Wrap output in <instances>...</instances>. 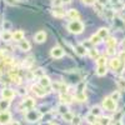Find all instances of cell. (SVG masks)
<instances>
[{"label":"cell","mask_w":125,"mask_h":125,"mask_svg":"<svg viewBox=\"0 0 125 125\" xmlns=\"http://www.w3.org/2000/svg\"><path fill=\"white\" fill-rule=\"evenodd\" d=\"M68 30L73 34H81L84 31V24L80 20H71L68 24Z\"/></svg>","instance_id":"obj_1"},{"label":"cell","mask_w":125,"mask_h":125,"mask_svg":"<svg viewBox=\"0 0 125 125\" xmlns=\"http://www.w3.org/2000/svg\"><path fill=\"white\" fill-rule=\"evenodd\" d=\"M41 116H43V114H41L40 111H38V110H34V109L28 110L25 113V119L28 121H30V123H35V121L40 120Z\"/></svg>","instance_id":"obj_2"},{"label":"cell","mask_w":125,"mask_h":125,"mask_svg":"<svg viewBox=\"0 0 125 125\" xmlns=\"http://www.w3.org/2000/svg\"><path fill=\"white\" fill-rule=\"evenodd\" d=\"M103 108L108 111H116V101H114L110 96L104 98L103 100Z\"/></svg>","instance_id":"obj_3"},{"label":"cell","mask_w":125,"mask_h":125,"mask_svg":"<svg viewBox=\"0 0 125 125\" xmlns=\"http://www.w3.org/2000/svg\"><path fill=\"white\" fill-rule=\"evenodd\" d=\"M34 106H35V100L33 98H26L21 101V104H20V109L31 110V109H34Z\"/></svg>","instance_id":"obj_4"},{"label":"cell","mask_w":125,"mask_h":125,"mask_svg":"<svg viewBox=\"0 0 125 125\" xmlns=\"http://www.w3.org/2000/svg\"><path fill=\"white\" fill-rule=\"evenodd\" d=\"M11 123V114L8 110L0 113V125H6Z\"/></svg>","instance_id":"obj_5"},{"label":"cell","mask_w":125,"mask_h":125,"mask_svg":"<svg viewBox=\"0 0 125 125\" xmlns=\"http://www.w3.org/2000/svg\"><path fill=\"white\" fill-rule=\"evenodd\" d=\"M110 68H111V70H114L115 73H120L121 71L123 65H121L119 58H114V59L110 60Z\"/></svg>","instance_id":"obj_6"},{"label":"cell","mask_w":125,"mask_h":125,"mask_svg":"<svg viewBox=\"0 0 125 125\" xmlns=\"http://www.w3.org/2000/svg\"><path fill=\"white\" fill-rule=\"evenodd\" d=\"M64 54H65L64 49L60 48V46H55V48L51 49V51H50V55L53 56L54 59H60V58L64 56Z\"/></svg>","instance_id":"obj_7"},{"label":"cell","mask_w":125,"mask_h":125,"mask_svg":"<svg viewBox=\"0 0 125 125\" xmlns=\"http://www.w3.org/2000/svg\"><path fill=\"white\" fill-rule=\"evenodd\" d=\"M1 96L3 99H6V100H11L14 96H15V91L10 88H5L1 90Z\"/></svg>","instance_id":"obj_8"},{"label":"cell","mask_w":125,"mask_h":125,"mask_svg":"<svg viewBox=\"0 0 125 125\" xmlns=\"http://www.w3.org/2000/svg\"><path fill=\"white\" fill-rule=\"evenodd\" d=\"M31 89H33V91L38 96H45L46 94H48V91H46L43 86H40L39 84H38V85H33V88H31Z\"/></svg>","instance_id":"obj_9"},{"label":"cell","mask_w":125,"mask_h":125,"mask_svg":"<svg viewBox=\"0 0 125 125\" xmlns=\"http://www.w3.org/2000/svg\"><path fill=\"white\" fill-rule=\"evenodd\" d=\"M34 40L36 41V43H44V41L46 40V33L45 31H38V33L34 35Z\"/></svg>","instance_id":"obj_10"},{"label":"cell","mask_w":125,"mask_h":125,"mask_svg":"<svg viewBox=\"0 0 125 125\" xmlns=\"http://www.w3.org/2000/svg\"><path fill=\"white\" fill-rule=\"evenodd\" d=\"M88 50H89V49H86L83 44H79V45L75 46V53H76L79 56H85V55L88 54Z\"/></svg>","instance_id":"obj_11"},{"label":"cell","mask_w":125,"mask_h":125,"mask_svg":"<svg viewBox=\"0 0 125 125\" xmlns=\"http://www.w3.org/2000/svg\"><path fill=\"white\" fill-rule=\"evenodd\" d=\"M98 36L101 39V40H106L108 38H109V29H106V28H100L99 30H98Z\"/></svg>","instance_id":"obj_12"},{"label":"cell","mask_w":125,"mask_h":125,"mask_svg":"<svg viewBox=\"0 0 125 125\" xmlns=\"http://www.w3.org/2000/svg\"><path fill=\"white\" fill-rule=\"evenodd\" d=\"M53 88L55 90H59L61 94H66L68 93V86L65 84H62V83H55V84H53Z\"/></svg>","instance_id":"obj_13"},{"label":"cell","mask_w":125,"mask_h":125,"mask_svg":"<svg viewBox=\"0 0 125 125\" xmlns=\"http://www.w3.org/2000/svg\"><path fill=\"white\" fill-rule=\"evenodd\" d=\"M39 85L40 86H43L44 89L45 88H50V85H51V81H50V79L48 78V76H41L40 79H39Z\"/></svg>","instance_id":"obj_14"},{"label":"cell","mask_w":125,"mask_h":125,"mask_svg":"<svg viewBox=\"0 0 125 125\" xmlns=\"http://www.w3.org/2000/svg\"><path fill=\"white\" fill-rule=\"evenodd\" d=\"M60 100H61V104H65V105H68V104H70L73 100H74V96L69 95V94H61L60 95Z\"/></svg>","instance_id":"obj_15"},{"label":"cell","mask_w":125,"mask_h":125,"mask_svg":"<svg viewBox=\"0 0 125 125\" xmlns=\"http://www.w3.org/2000/svg\"><path fill=\"white\" fill-rule=\"evenodd\" d=\"M53 15H54L55 18H64V16L66 15V11H65V10L62 9L61 6H60V8H54Z\"/></svg>","instance_id":"obj_16"},{"label":"cell","mask_w":125,"mask_h":125,"mask_svg":"<svg viewBox=\"0 0 125 125\" xmlns=\"http://www.w3.org/2000/svg\"><path fill=\"white\" fill-rule=\"evenodd\" d=\"M24 38H25V34L23 30H16L15 33H13V40H15V41L20 43L21 40H24Z\"/></svg>","instance_id":"obj_17"},{"label":"cell","mask_w":125,"mask_h":125,"mask_svg":"<svg viewBox=\"0 0 125 125\" xmlns=\"http://www.w3.org/2000/svg\"><path fill=\"white\" fill-rule=\"evenodd\" d=\"M114 25H115L118 29H124L125 28V21L123 20V18L120 16H114Z\"/></svg>","instance_id":"obj_18"},{"label":"cell","mask_w":125,"mask_h":125,"mask_svg":"<svg viewBox=\"0 0 125 125\" xmlns=\"http://www.w3.org/2000/svg\"><path fill=\"white\" fill-rule=\"evenodd\" d=\"M30 48H31L30 43H29L28 40H25V39L21 40V41L19 43V49H20V50H23V51H29Z\"/></svg>","instance_id":"obj_19"},{"label":"cell","mask_w":125,"mask_h":125,"mask_svg":"<svg viewBox=\"0 0 125 125\" xmlns=\"http://www.w3.org/2000/svg\"><path fill=\"white\" fill-rule=\"evenodd\" d=\"M0 39L3 41H11L13 40V33H10V31H3L1 34H0Z\"/></svg>","instance_id":"obj_20"},{"label":"cell","mask_w":125,"mask_h":125,"mask_svg":"<svg viewBox=\"0 0 125 125\" xmlns=\"http://www.w3.org/2000/svg\"><path fill=\"white\" fill-rule=\"evenodd\" d=\"M10 106V100H6V99H1L0 100V113L1 111H6Z\"/></svg>","instance_id":"obj_21"},{"label":"cell","mask_w":125,"mask_h":125,"mask_svg":"<svg viewBox=\"0 0 125 125\" xmlns=\"http://www.w3.org/2000/svg\"><path fill=\"white\" fill-rule=\"evenodd\" d=\"M106 73H108L106 65H103V66H98V68H96V75H98V76H105Z\"/></svg>","instance_id":"obj_22"},{"label":"cell","mask_w":125,"mask_h":125,"mask_svg":"<svg viewBox=\"0 0 125 125\" xmlns=\"http://www.w3.org/2000/svg\"><path fill=\"white\" fill-rule=\"evenodd\" d=\"M66 15L70 19H73V20H78L79 19V11H78V10H75V9H70L69 11L66 13Z\"/></svg>","instance_id":"obj_23"},{"label":"cell","mask_w":125,"mask_h":125,"mask_svg":"<svg viewBox=\"0 0 125 125\" xmlns=\"http://www.w3.org/2000/svg\"><path fill=\"white\" fill-rule=\"evenodd\" d=\"M116 39L115 38H108L106 39V46L108 48H116Z\"/></svg>","instance_id":"obj_24"},{"label":"cell","mask_w":125,"mask_h":125,"mask_svg":"<svg viewBox=\"0 0 125 125\" xmlns=\"http://www.w3.org/2000/svg\"><path fill=\"white\" fill-rule=\"evenodd\" d=\"M90 114H93L94 116H100L101 115V108L100 106H93L91 110H90Z\"/></svg>","instance_id":"obj_25"},{"label":"cell","mask_w":125,"mask_h":125,"mask_svg":"<svg viewBox=\"0 0 125 125\" xmlns=\"http://www.w3.org/2000/svg\"><path fill=\"white\" fill-rule=\"evenodd\" d=\"M75 99H76L78 101H86V95H85V93H84V91H83V93L78 91V93L75 94Z\"/></svg>","instance_id":"obj_26"},{"label":"cell","mask_w":125,"mask_h":125,"mask_svg":"<svg viewBox=\"0 0 125 125\" xmlns=\"http://www.w3.org/2000/svg\"><path fill=\"white\" fill-rule=\"evenodd\" d=\"M101 39L98 36V34H95V35H93L91 38H90V44H93V45H98L99 43H101Z\"/></svg>","instance_id":"obj_27"},{"label":"cell","mask_w":125,"mask_h":125,"mask_svg":"<svg viewBox=\"0 0 125 125\" xmlns=\"http://www.w3.org/2000/svg\"><path fill=\"white\" fill-rule=\"evenodd\" d=\"M58 111L61 114V115H64V114H66V113L69 111L68 105H65V104H60V105L58 106Z\"/></svg>","instance_id":"obj_28"},{"label":"cell","mask_w":125,"mask_h":125,"mask_svg":"<svg viewBox=\"0 0 125 125\" xmlns=\"http://www.w3.org/2000/svg\"><path fill=\"white\" fill-rule=\"evenodd\" d=\"M88 53H89V55H90V58L91 59H98L99 58V53H98V50L96 49H89L88 50Z\"/></svg>","instance_id":"obj_29"},{"label":"cell","mask_w":125,"mask_h":125,"mask_svg":"<svg viewBox=\"0 0 125 125\" xmlns=\"http://www.w3.org/2000/svg\"><path fill=\"white\" fill-rule=\"evenodd\" d=\"M116 84H118V86H119L120 90H125V79L124 78H119L116 80Z\"/></svg>","instance_id":"obj_30"},{"label":"cell","mask_w":125,"mask_h":125,"mask_svg":"<svg viewBox=\"0 0 125 125\" xmlns=\"http://www.w3.org/2000/svg\"><path fill=\"white\" fill-rule=\"evenodd\" d=\"M96 64H98V66L106 65V58H105V56H99V58L96 59Z\"/></svg>","instance_id":"obj_31"},{"label":"cell","mask_w":125,"mask_h":125,"mask_svg":"<svg viewBox=\"0 0 125 125\" xmlns=\"http://www.w3.org/2000/svg\"><path fill=\"white\" fill-rule=\"evenodd\" d=\"M99 124H100V125H110V118H108V116H101L100 120H99Z\"/></svg>","instance_id":"obj_32"},{"label":"cell","mask_w":125,"mask_h":125,"mask_svg":"<svg viewBox=\"0 0 125 125\" xmlns=\"http://www.w3.org/2000/svg\"><path fill=\"white\" fill-rule=\"evenodd\" d=\"M85 120L88 121V123H90V124H95V121H96V116H94L93 114H88L86 115V118H85Z\"/></svg>","instance_id":"obj_33"},{"label":"cell","mask_w":125,"mask_h":125,"mask_svg":"<svg viewBox=\"0 0 125 125\" xmlns=\"http://www.w3.org/2000/svg\"><path fill=\"white\" fill-rule=\"evenodd\" d=\"M33 62H34V58H33V56H29V58L25 59V61H24V66L30 68L31 65H33Z\"/></svg>","instance_id":"obj_34"},{"label":"cell","mask_w":125,"mask_h":125,"mask_svg":"<svg viewBox=\"0 0 125 125\" xmlns=\"http://www.w3.org/2000/svg\"><path fill=\"white\" fill-rule=\"evenodd\" d=\"M3 29H4V31H9L10 29H11V23H10L9 20H4V23H3Z\"/></svg>","instance_id":"obj_35"},{"label":"cell","mask_w":125,"mask_h":125,"mask_svg":"<svg viewBox=\"0 0 125 125\" xmlns=\"http://www.w3.org/2000/svg\"><path fill=\"white\" fill-rule=\"evenodd\" d=\"M73 118H74V115H73L70 111H68L66 114H64V115H62V119H64L65 121H69V123L73 120Z\"/></svg>","instance_id":"obj_36"},{"label":"cell","mask_w":125,"mask_h":125,"mask_svg":"<svg viewBox=\"0 0 125 125\" xmlns=\"http://www.w3.org/2000/svg\"><path fill=\"white\" fill-rule=\"evenodd\" d=\"M120 96H121V94H120L119 91H114L111 95H110V98H111L114 101H118V100L120 99Z\"/></svg>","instance_id":"obj_37"},{"label":"cell","mask_w":125,"mask_h":125,"mask_svg":"<svg viewBox=\"0 0 125 125\" xmlns=\"http://www.w3.org/2000/svg\"><path fill=\"white\" fill-rule=\"evenodd\" d=\"M119 60H120V62H121V65H123V68L125 66V50H123L121 53L119 54Z\"/></svg>","instance_id":"obj_38"},{"label":"cell","mask_w":125,"mask_h":125,"mask_svg":"<svg viewBox=\"0 0 125 125\" xmlns=\"http://www.w3.org/2000/svg\"><path fill=\"white\" fill-rule=\"evenodd\" d=\"M70 124H71V125H80V124H81L80 116H74V118H73V120L70 121Z\"/></svg>","instance_id":"obj_39"},{"label":"cell","mask_w":125,"mask_h":125,"mask_svg":"<svg viewBox=\"0 0 125 125\" xmlns=\"http://www.w3.org/2000/svg\"><path fill=\"white\" fill-rule=\"evenodd\" d=\"M11 80H13V83H15V84H20V83H21V78H20L18 74H15V75L11 74Z\"/></svg>","instance_id":"obj_40"},{"label":"cell","mask_w":125,"mask_h":125,"mask_svg":"<svg viewBox=\"0 0 125 125\" xmlns=\"http://www.w3.org/2000/svg\"><path fill=\"white\" fill-rule=\"evenodd\" d=\"M34 76H39V79H40L41 76H44V71H43V69H38V70H35V71H34Z\"/></svg>","instance_id":"obj_41"},{"label":"cell","mask_w":125,"mask_h":125,"mask_svg":"<svg viewBox=\"0 0 125 125\" xmlns=\"http://www.w3.org/2000/svg\"><path fill=\"white\" fill-rule=\"evenodd\" d=\"M61 4H62L61 0H53V5H54V8H60Z\"/></svg>","instance_id":"obj_42"},{"label":"cell","mask_w":125,"mask_h":125,"mask_svg":"<svg viewBox=\"0 0 125 125\" xmlns=\"http://www.w3.org/2000/svg\"><path fill=\"white\" fill-rule=\"evenodd\" d=\"M83 3H84L85 5H93L94 3H95V0H81Z\"/></svg>","instance_id":"obj_43"},{"label":"cell","mask_w":125,"mask_h":125,"mask_svg":"<svg viewBox=\"0 0 125 125\" xmlns=\"http://www.w3.org/2000/svg\"><path fill=\"white\" fill-rule=\"evenodd\" d=\"M96 1L99 3V5L104 6V5H105V4H108V1H109V0H96Z\"/></svg>","instance_id":"obj_44"},{"label":"cell","mask_w":125,"mask_h":125,"mask_svg":"<svg viewBox=\"0 0 125 125\" xmlns=\"http://www.w3.org/2000/svg\"><path fill=\"white\" fill-rule=\"evenodd\" d=\"M114 53H115V48H108V54L109 55H113Z\"/></svg>","instance_id":"obj_45"},{"label":"cell","mask_w":125,"mask_h":125,"mask_svg":"<svg viewBox=\"0 0 125 125\" xmlns=\"http://www.w3.org/2000/svg\"><path fill=\"white\" fill-rule=\"evenodd\" d=\"M5 1H6L8 4H10V5H15V4L18 3V0H5Z\"/></svg>","instance_id":"obj_46"},{"label":"cell","mask_w":125,"mask_h":125,"mask_svg":"<svg viewBox=\"0 0 125 125\" xmlns=\"http://www.w3.org/2000/svg\"><path fill=\"white\" fill-rule=\"evenodd\" d=\"M19 94L24 95V94H26V90H25V89H23V88H20V89H19Z\"/></svg>","instance_id":"obj_47"},{"label":"cell","mask_w":125,"mask_h":125,"mask_svg":"<svg viewBox=\"0 0 125 125\" xmlns=\"http://www.w3.org/2000/svg\"><path fill=\"white\" fill-rule=\"evenodd\" d=\"M109 1H110L113 5H115V4H119V3H120V0H109Z\"/></svg>","instance_id":"obj_48"},{"label":"cell","mask_w":125,"mask_h":125,"mask_svg":"<svg viewBox=\"0 0 125 125\" xmlns=\"http://www.w3.org/2000/svg\"><path fill=\"white\" fill-rule=\"evenodd\" d=\"M9 125H20V123H19L18 120H13V121H11V123H10Z\"/></svg>","instance_id":"obj_49"},{"label":"cell","mask_w":125,"mask_h":125,"mask_svg":"<svg viewBox=\"0 0 125 125\" xmlns=\"http://www.w3.org/2000/svg\"><path fill=\"white\" fill-rule=\"evenodd\" d=\"M62 1V4H69V3H71V0H61Z\"/></svg>","instance_id":"obj_50"},{"label":"cell","mask_w":125,"mask_h":125,"mask_svg":"<svg viewBox=\"0 0 125 125\" xmlns=\"http://www.w3.org/2000/svg\"><path fill=\"white\" fill-rule=\"evenodd\" d=\"M121 46H123V48H124V50H125V39L121 41Z\"/></svg>","instance_id":"obj_51"},{"label":"cell","mask_w":125,"mask_h":125,"mask_svg":"<svg viewBox=\"0 0 125 125\" xmlns=\"http://www.w3.org/2000/svg\"><path fill=\"white\" fill-rule=\"evenodd\" d=\"M91 125H100L99 123H95V124H91Z\"/></svg>","instance_id":"obj_52"},{"label":"cell","mask_w":125,"mask_h":125,"mask_svg":"<svg viewBox=\"0 0 125 125\" xmlns=\"http://www.w3.org/2000/svg\"><path fill=\"white\" fill-rule=\"evenodd\" d=\"M123 11H124V13H125V6H124V8H123Z\"/></svg>","instance_id":"obj_53"},{"label":"cell","mask_w":125,"mask_h":125,"mask_svg":"<svg viewBox=\"0 0 125 125\" xmlns=\"http://www.w3.org/2000/svg\"><path fill=\"white\" fill-rule=\"evenodd\" d=\"M50 125H56V124H50Z\"/></svg>","instance_id":"obj_54"}]
</instances>
